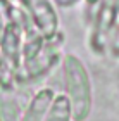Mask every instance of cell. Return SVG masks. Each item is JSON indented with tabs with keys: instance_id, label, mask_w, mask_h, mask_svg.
Returning a JSON list of instances; mask_svg holds the SVG:
<instances>
[{
	"instance_id": "obj_1",
	"label": "cell",
	"mask_w": 119,
	"mask_h": 121,
	"mask_svg": "<svg viewBox=\"0 0 119 121\" xmlns=\"http://www.w3.org/2000/svg\"><path fill=\"white\" fill-rule=\"evenodd\" d=\"M66 95L71 100L73 121H85L91 109V83L85 64L76 56H66L62 64Z\"/></svg>"
},
{
	"instance_id": "obj_2",
	"label": "cell",
	"mask_w": 119,
	"mask_h": 121,
	"mask_svg": "<svg viewBox=\"0 0 119 121\" xmlns=\"http://www.w3.org/2000/svg\"><path fill=\"white\" fill-rule=\"evenodd\" d=\"M61 42L62 36L59 38H50L41 45V48L29 60L23 62V68L17 69L19 78L23 80H36L41 74L48 73L52 69V66H55L59 56H61Z\"/></svg>"
},
{
	"instance_id": "obj_3",
	"label": "cell",
	"mask_w": 119,
	"mask_h": 121,
	"mask_svg": "<svg viewBox=\"0 0 119 121\" xmlns=\"http://www.w3.org/2000/svg\"><path fill=\"white\" fill-rule=\"evenodd\" d=\"M26 7H28L31 19L38 26V30L43 36H53L57 28V16L50 7L47 0H24Z\"/></svg>"
},
{
	"instance_id": "obj_4",
	"label": "cell",
	"mask_w": 119,
	"mask_h": 121,
	"mask_svg": "<svg viewBox=\"0 0 119 121\" xmlns=\"http://www.w3.org/2000/svg\"><path fill=\"white\" fill-rule=\"evenodd\" d=\"M0 47H2L0 52L5 57V60L10 64V68H17L23 47H21V28L16 23L5 26L4 35L0 38Z\"/></svg>"
},
{
	"instance_id": "obj_5",
	"label": "cell",
	"mask_w": 119,
	"mask_h": 121,
	"mask_svg": "<svg viewBox=\"0 0 119 121\" xmlns=\"http://www.w3.org/2000/svg\"><path fill=\"white\" fill-rule=\"evenodd\" d=\"M53 99H55V93L52 88H43L40 90L36 95L29 100L28 107L24 109L23 118L21 121H43L50 109Z\"/></svg>"
},
{
	"instance_id": "obj_6",
	"label": "cell",
	"mask_w": 119,
	"mask_h": 121,
	"mask_svg": "<svg viewBox=\"0 0 119 121\" xmlns=\"http://www.w3.org/2000/svg\"><path fill=\"white\" fill-rule=\"evenodd\" d=\"M23 109L12 86L0 85V121H21Z\"/></svg>"
},
{
	"instance_id": "obj_7",
	"label": "cell",
	"mask_w": 119,
	"mask_h": 121,
	"mask_svg": "<svg viewBox=\"0 0 119 121\" xmlns=\"http://www.w3.org/2000/svg\"><path fill=\"white\" fill-rule=\"evenodd\" d=\"M43 121H73V107L71 100L66 93H59L53 99L50 109Z\"/></svg>"
},
{
	"instance_id": "obj_8",
	"label": "cell",
	"mask_w": 119,
	"mask_h": 121,
	"mask_svg": "<svg viewBox=\"0 0 119 121\" xmlns=\"http://www.w3.org/2000/svg\"><path fill=\"white\" fill-rule=\"evenodd\" d=\"M4 23H2V16H0V38H2V35H4Z\"/></svg>"
}]
</instances>
